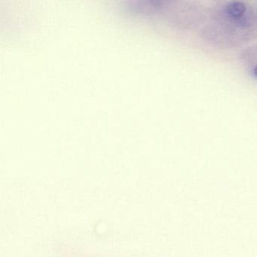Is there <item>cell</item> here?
Wrapping results in <instances>:
<instances>
[{"label":"cell","mask_w":257,"mask_h":257,"mask_svg":"<svg viewBox=\"0 0 257 257\" xmlns=\"http://www.w3.org/2000/svg\"><path fill=\"white\" fill-rule=\"evenodd\" d=\"M252 75L257 79V65H255L252 69Z\"/></svg>","instance_id":"cell-2"},{"label":"cell","mask_w":257,"mask_h":257,"mask_svg":"<svg viewBox=\"0 0 257 257\" xmlns=\"http://www.w3.org/2000/svg\"><path fill=\"white\" fill-rule=\"evenodd\" d=\"M224 13L231 22H236L240 25L244 22L243 17L247 13V7L243 2H238V1L230 2L224 9Z\"/></svg>","instance_id":"cell-1"}]
</instances>
